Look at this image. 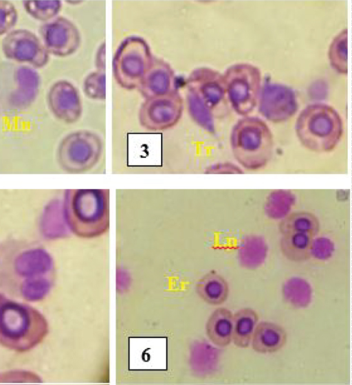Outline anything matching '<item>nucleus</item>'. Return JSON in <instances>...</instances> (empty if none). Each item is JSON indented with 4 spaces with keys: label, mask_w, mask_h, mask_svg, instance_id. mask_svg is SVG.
Returning a JSON list of instances; mask_svg holds the SVG:
<instances>
[{
    "label": "nucleus",
    "mask_w": 352,
    "mask_h": 385,
    "mask_svg": "<svg viewBox=\"0 0 352 385\" xmlns=\"http://www.w3.org/2000/svg\"><path fill=\"white\" fill-rule=\"evenodd\" d=\"M56 279L55 261L44 246L21 239L0 242V292L27 302H41Z\"/></svg>",
    "instance_id": "f257e3e1"
},
{
    "label": "nucleus",
    "mask_w": 352,
    "mask_h": 385,
    "mask_svg": "<svg viewBox=\"0 0 352 385\" xmlns=\"http://www.w3.org/2000/svg\"><path fill=\"white\" fill-rule=\"evenodd\" d=\"M49 332V322L42 312L0 292V346L27 353L41 344Z\"/></svg>",
    "instance_id": "f03ea898"
},
{
    "label": "nucleus",
    "mask_w": 352,
    "mask_h": 385,
    "mask_svg": "<svg viewBox=\"0 0 352 385\" xmlns=\"http://www.w3.org/2000/svg\"><path fill=\"white\" fill-rule=\"evenodd\" d=\"M62 210L67 229L82 239L99 237L110 226V193L103 188H76L65 191Z\"/></svg>",
    "instance_id": "7ed1b4c3"
},
{
    "label": "nucleus",
    "mask_w": 352,
    "mask_h": 385,
    "mask_svg": "<svg viewBox=\"0 0 352 385\" xmlns=\"http://www.w3.org/2000/svg\"><path fill=\"white\" fill-rule=\"evenodd\" d=\"M295 131L307 149L328 153L336 148L344 133L342 119L337 110L325 103L306 106L298 114Z\"/></svg>",
    "instance_id": "20e7f679"
},
{
    "label": "nucleus",
    "mask_w": 352,
    "mask_h": 385,
    "mask_svg": "<svg viewBox=\"0 0 352 385\" xmlns=\"http://www.w3.org/2000/svg\"><path fill=\"white\" fill-rule=\"evenodd\" d=\"M230 146L239 165L248 170H257L265 167L271 160L274 138L263 120L244 116L232 126Z\"/></svg>",
    "instance_id": "39448f33"
},
{
    "label": "nucleus",
    "mask_w": 352,
    "mask_h": 385,
    "mask_svg": "<svg viewBox=\"0 0 352 385\" xmlns=\"http://www.w3.org/2000/svg\"><path fill=\"white\" fill-rule=\"evenodd\" d=\"M104 142L97 133L80 129L64 136L56 149V160L66 173L77 174L89 171L99 162Z\"/></svg>",
    "instance_id": "423d86ee"
},
{
    "label": "nucleus",
    "mask_w": 352,
    "mask_h": 385,
    "mask_svg": "<svg viewBox=\"0 0 352 385\" xmlns=\"http://www.w3.org/2000/svg\"><path fill=\"white\" fill-rule=\"evenodd\" d=\"M41 77L25 65L0 64V104L6 109L21 111L29 108L38 96Z\"/></svg>",
    "instance_id": "0eeeda50"
},
{
    "label": "nucleus",
    "mask_w": 352,
    "mask_h": 385,
    "mask_svg": "<svg viewBox=\"0 0 352 385\" xmlns=\"http://www.w3.org/2000/svg\"><path fill=\"white\" fill-rule=\"evenodd\" d=\"M153 59L150 46L144 38L137 35L125 37L113 58L116 82L127 90L138 89Z\"/></svg>",
    "instance_id": "6e6552de"
},
{
    "label": "nucleus",
    "mask_w": 352,
    "mask_h": 385,
    "mask_svg": "<svg viewBox=\"0 0 352 385\" xmlns=\"http://www.w3.org/2000/svg\"><path fill=\"white\" fill-rule=\"evenodd\" d=\"M228 100L239 115L247 116L258 104L261 88V72L248 63H235L223 74Z\"/></svg>",
    "instance_id": "1a4fd4ad"
},
{
    "label": "nucleus",
    "mask_w": 352,
    "mask_h": 385,
    "mask_svg": "<svg viewBox=\"0 0 352 385\" xmlns=\"http://www.w3.org/2000/svg\"><path fill=\"white\" fill-rule=\"evenodd\" d=\"M187 92L195 96L214 116L219 117L228 107L223 74L208 67L193 69L186 78Z\"/></svg>",
    "instance_id": "9d476101"
},
{
    "label": "nucleus",
    "mask_w": 352,
    "mask_h": 385,
    "mask_svg": "<svg viewBox=\"0 0 352 385\" xmlns=\"http://www.w3.org/2000/svg\"><path fill=\"white\" fill-rule=\"evenodd\" d=\"M183 111V98L178 91H175L146 98L140 107L138 121L146 130L163 131L179 122Z\"/></svg>",
    "instance_id": "9b49d317"
},
{
    "label": "nucleus",
    "mask_w": 352,
    "mask_h": 385,
    "mask_svg": "<svg viewBox=\"0 0 352 385\" xmlns=\"http://www.w3.org/2000/svg\"><path fill=\"white\" fill-rule=\"evenodd\" d=\"M1 49L4 56L14 62L26 63L34 69L44 67L50 54L41 40L26 29L10 31L3 38Z\"/></svg>",
    "instance_id": "f8f14e48"
},
{
    "label": "nucleus",
    "mask_w": 352,
    "mask_h": 385,
    "mask_svg": "<svg viewBox=\"0 0 352 385\" xmlns=\"http://www.w3.org/2000/svg\"><path fill=\"white\" fill-rule=\"evenodd\" d=\"M38 33L47 52L56 57L72 55L81 44V35L77 26L62 16L43 23Z\"/></svg>",
    "instance_id": "ddd939ff"
},
{
    "label": "nucleus",
    "mask_w": 352,
    "mask_h": 385,
    "mask_svg": "<svg viewBox=\"0 0 352 385\" xmlns=\"http://www.w3.org/2000/svg\"><path fill=\"white\" fill-rule=\"evenodd\" d=\"M258 104L260 113L273 123L288 120L298 108L296 95L292 88L271 82L261 87Z\"/></svg>",
    "instance_id": "4468645a"
},
{
    "label": "nucleus",
    "mask_w": 352,
    "mask_h": 385,
    "mask_svg": "<svg viewBox=\"0 0 352 385\" xmlns=\"http://www.w3.org/2000/svg\"><path fill=\"white\" fill-rule=\"evenodd\" d=\"M47 104L52 115L65 124L78 122L82 113L80 95L77 87L67 80H58L50 87Z\"/></svg>",
    "instance_id": "2eb2a0df"
},
{
    "label": "nucleus",
    "mask_w": 352,
    "mask_h": 385,
    "mask_svg": "<svg viewBox=\"0 0 352 385\" xmlns=\"http://www.w3.org/2000/svg\"><path fill=\"white\" fill-rule=\"evenodd\" d=\"M138 89L145 99L177 91L174 70L165 60L153 57Z\"/></svg>",
    "instance_id": "dca6fc26"
},
{
    "label": "nucleus",
    "mask_w": 352,
    "mask_h": 385,
    "mask_svg": "<svg viewBox=\"0 0 352 385\" xmlns=\"http://www.w3.org/2000/svg\"><path fill=\"white\" fill-rule=\"evenodd\" d=\"M288 339L285 329L270 321L258 322L254 329L250 345L260 354H272L282 349Z\"/></svg>",
    "instance_id": "f3484780"
},
{
    "label": "nucleus",
    "mask_w": 352,
    "mask_h": 385,
    "mask_svg": "<svg viewBox=\"0 0 352 385\" xmlns=\"http://www.w3.org/2000/svg\"><path fill=\"white\" fill-rule=\"evenodd\" d=\"M233 313L225 307L215 309L205 325L208 340L219 348H226L232 342Z\"/></svg>",
    "instance_id": "a211bd4d"
},
{
    "label": "nucleus",
    "mask_w": 352,
    "mask_h": 385,
    "mask_svg": "<svg viewBox=\"0 0 352 385\" xmlns=\"http://www.w3.org/2000/svg\"><path fill=\"white\" fill-rule=\"evenodd\" d=\"M195 291L206 303L219 306L227 301L230 287L227 280L222 275L212 270L197 280Z\"/></svg>",
    "instance_id": "6ab92c4d"
},
{
    "label": "nucleus",
    "mask_w": 352,
    "mask_h": 385,
    "mask_svg": "<svg viewBox=\"0 0 352 385\" xmlns=\"http://www.w3.org/2000/svg\"><path fill=\"white\" fill-rule=\"evenodd\" d=\"M259 322L258 314L251 307L241 308L233 314L232 342L239 349L250 346Z\"/></svg>",
    "instance_id": "aec40b11"
},
{
    "label": "nucleus",
    "mask_w": 352,
    "mask_h": 385,
    "mask_svg": "<svg viewBox=\"0 0 352 385\" xmlns=\"http://www.w3.org/2000/svg\"><path fill=\"white\" fill-rule=\"evenodd\" d=\"M281 235L280 249L287 259L299 263L311 257L313 236L304 232H289Z\"/></svg>",
    "instance_id": "412c9836"
},
{
    "label": "nucleus",
    "mask_w": 352,
    "mask_h": 385,
    "mask_svg": "<svg viewBox=\"0 0 352 385\" xmlns=\"http://www.w3.org/2000/svg\"><path fill=\"white\" fill-rule=\"evenodd\" d=\"M278 230L281 234L289 232H304L315 238L320 231L318 219L308 212L289 214L280 220Z\"/></svg>",
    "instance_id": "4be33fe9"
},
{
    "label": "nucleus",
    "mask_w": 352,
    "mask_h": 385,
    "mask_svg": "<svg viewBox=\"0 0 352 385\" xmlns=\"http://www.w3.org/2000/svg\"><path fill=\"white\" fill-rule=\"evenodd\" d=\"M267 253V246L263 238L258 236L247 237L239 248V260L246 268L254 269L264 262Z\"/></svg>",
    "instance_id": "5701e85b"
},
{
    "label": "nucleus",
    "mask_w": 352,
    "mask_h": 385,
    "mask_svg": "<svg viewBox=\"0 0 352 385\" xmlns=\"http://www.w3.org/2000/svg\"><path fill=\"white\" fill-rule=\"evenodd\" d=\"M295 202L296 197L292 191L274 190L266 197L264 211L270 219L280 221L291 213Z\"/></svg>",
    "instance_id": "b1692460"
},
{
    "label": "nucleus",
    "mask_w": 352,
    "mask_h": 385,
    "mask_svg": "<svg viewBox=\"0 0 352 385\" xmlns=\"http://www.w3.org/2000/svg\"><path fill=\"white\" fill-rule=\"evenodd\" d=\"M348 30L343 29L331 41L328 50V58L331 66L338 73L348 72Z\"/></svg>",
    "instance_id": "393cba45"
},
{
    "label": "nucleus",
    "mask_w": 352,
    "mask_h": 385,
    "mask_svg": "<svg viewBox=\"0 0 352 385\" xmlns=\"http://www.w3.org/2000/svg\"><path fill=\"white\" fill-rule=\"evenodd\" d=\"M22 4L31 17L43 23L56 17L62 8L60 1H23Z\"/></svg>",
    "instance_id": "a878e982"
},
{
    "label": "nucleus",
    "mask_w": 352,
    "mask_h": 385,
    "mask_svg": "<svg viewBox=\"0 0 352 385\" xmlns=\"http://www.w3.org/2000/svg\"><path fill=\"white\" fill-rule=\"evenodd\" d=\"M188 112L191 119L200 127L210 133L215 132L214 117L195 96L187 92Z\"/></svg>",
    "instance_id": "bb28decb"
},
{
    "label": "nucleus",
    "mask_w": 352,
    "mask_h": 385,
    "mask_svg": "<svg viewBox=\"0 0 352 385\" xmlns=\"http://www.w3.org/2000/svg\"><path fill=\"white\" fill-rule=\"evenodd\" d=\"M84 94L94 100L106 98V76L104 70L97 69L89 73L82 82Z\"/></svg>",
    "instance_id": "cd10ccee"
},
{
    "label": "nucleus",
    "mask_w": 352,
    "mask_h": 385,
    "mask_svg": "<svg viewBox=\"0 0 352 385\" xmlns=\"http://www.w3.org/2000/svg\"><path fill=\"white\" fill-rule=\"evenodd\" d=\"M18 21V12L10 1L0 0V36L7 34Z\"/></svg>",
    "instance_id": "c85d7f7f"
},
{
    "label": "nucleus",
    "mask_w": 352,
    "mask_h": 385,
    "mask_svg": "<svg viewBox=\"0 0 352 385\" xmlns=\"http://www.w3.org/2000/svg\"><path fill=\"white\" fill-rule=\"evenodd\" d=\"M333 250V243L329 239L315 237L311 244V256L318 259H327L331 257Z\"/></svg>",
    "instance_id": "c756f323"
},
{
    "label": "nucleus",
    "mask_w": 352,
    "mask_h": 385,
    "mask_svg": "<svg viewBox=\"0 0 352 385\" xmlns=\"http://www.w3.org/2000/svg\"><path fill=\"white\" fill-rule=\"evenodd\" d=\"M205 173L207 174H242L243 169L232 162H218L208 166Z\"/></svg>",
    "instance_id": "7c9ffc66"
}]
</instances>
